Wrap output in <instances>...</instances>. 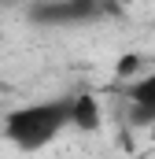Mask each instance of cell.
<instances>
[{"instance_id": "1", "label": "cell", "mask_w": 155, "mask_h": 159, "mask_svg": "<svg viewBox=\"0 0 155 159\" xmlns=\"http://www.w3.org/2000/svg\"><path fill=\"white\" fill-rule=\"evenodd\" d=\"M63 129H74V96L26 104L4 119V137L22 152H37L44 144H52Z\"/></svg>"}, {"instance_id": "2", "label": "cell", "mask_w": 155, "mask_h": 159, "mask_svg": "<svg viewBox=\"0 0 155 159\" xmlns=\"http://www.w3.org/2000/svg\"><path fill=\"white\" fill-rule=\"evenodd\" d=\"M111 11V0H37L30 7V19L41 26H74L96 22Z\"/></svg>"}, {"instance_id": "3", "label": "cell", "mask_w": 155, "mask_h": 159, "mask_svg": "<svg viewBox=\"0 0 155 159\" xmlns=\"http://www.w3.org/2000/svg\"><path fill=\"white\" fill-rule=\"evenodd\" d=\"M126 115L133 126H155V74H144L126 89Z\"/></svg>"}, {"instance_id": "4", "label": "cell", "mask_w": 155, "mask_h": 159, "mask_svg": "<svg viewBox=\"0 0 155 159\" xmlns=\"http://www.w3.org/2000/svg\"><path fill=\"white\" fill-rule=\"evenodd\" d=\"M100 126V111L92 96H74V129H96Z\"/></svg>"}, {"instance_id": "5", "label": "cell", "mask_w": 155, "mask_h": 159, "mask_svg": "<svg viewBox=\"0 0 155 159\" xmlns=\"http://www.w3.org/2000/svg\"><path fill=\"white\" fill-rule=\"evenodd\" d=\"M152 137H155V126H152Z\"/></svg>"}]
</instances>
